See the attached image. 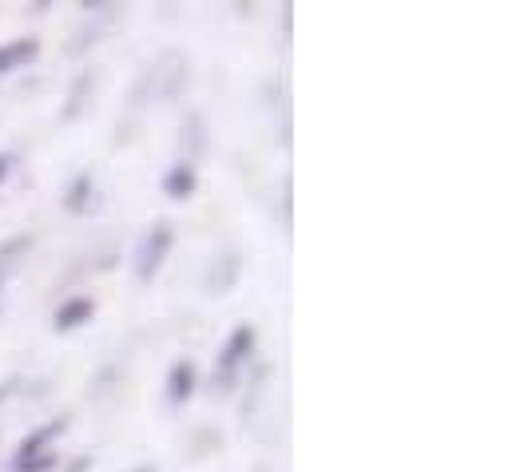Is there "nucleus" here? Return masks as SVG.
<instances>
[{
  "label": "nucleus",
  "mask_w": 512,
  "mask_h": 472,
  "mask_svg": "<svg viewBox=\"0 0 512 472\" xmlns=\"http://www.w3.org/2000/svg\"><path fill=\"white\" fill-rule=\"evenodd\" d=\"M187 84V60L179 52H163L151 68H143V76L131 88V108H147L151 100H175Z\"/></svg>",
  "instance_id": "nucleus-1"
},
{
  "label": "nucleus",
  "mask_w": 512,
  "mask_h": 472,
  "mask_svg": "<svg viewBox=\"0 0 512 472\" xmlns=\"http://www.w3.org/2000/svg\"><path fill=\"white\" fill-rule=\"evenodd\" d=\"M255 346H258V330L251 322H239V326L227 334V342H223L219 354H215V373H211V385H215L219 393H231V389L239 385V373H243V365L255 357Z\"/></svg>",
  "instance_id": "nucleus-2"
},
{
  "label": "nucleus",
  "mask_w": 512,
  "mask_h": 472,
  "mask_svg": "<svg viewBox=\"0 0 512 472\" xmlns=\"http://www.w3.org/2000/svg\"><path fill=\"white\" fill-rule=\"evenodd\" d=\"M171 246H175V227H171V223H155V227H147V235L139 238L131 266H135V278H139L143 286L155 282V274L163 270Z\"/></svg>",
  "instance_id": "nucleus-3"
},
{
  "label": "nucleus",
  "mask_w": 512,
  "mask_h": 472,
  "mask_svg": "<svg viewBox=\"0 0 512 472\" xmlns=\"http://www.w3.org/2000/svg\"><path fill=\"white\" fill-rule=\"evenodd\" d=\"M64 429H68V417H56V421H48V425H40V429H32L20 445H16V457H12V469L16 465H24V461H36V457H44V453H56L52 445L64 437Z\"/></svg>",
  "instance_id": "nucleus-4"
},
{
  "label": "nucleus",
  "mask_w": 512,
  "mask_h": 472,
  "mask_svg": "<svg viewBox=\"0 0 512 472\" xmlns=\"http://www.w3.org/2000/svg\"><path fill=\"white\" fill-rule=\"evenodd\" d=\"M92 318H96V298L76 294V298H68V302L56 306V314H52V330H56V334H72V330L88 326Z\"/></svg>",
  "instance_id": "nucleus-5"
},
{
  "label": "nucleus",
  "mask_w": 512,
  "mask_h": 472,
  "mask_svg": "<svg viewBox=\"0 0 512 472\" xmlns=\"http://www.w3.org/2000/svg\"><path fill=\"white\" fill-rule=\"evenodd\" d=\"M195 389H199V369H195V361L191 357H179L171 369H167V401L171 405H187L191 397H195Z\"/></svg>",
  "instance_id": "nucleus-6"
},
{
  "label": "nucleus",
  "mask_w": 512,
  "mask_h": 472,
  "mask_svg": "<svg viewBox=\"0 0 512 472\" xmlns=\"http://www.w3.org/2000/svg\"><path fill=\"white\" fill-rule=\"evenodd\" d=\"M195 191H199V171H195V163L175 159V163L167 167V175H163V195H167L171 203H187Z\"/></svg>",
  "instance_id": "nucleus-7"
},
{
  "label": "nucleus",
  "mask_w": 512,
  "mask_h": 472,
  "mask_svg": "<svg viewBox=\"0 0 512 472\" xmlns=\"http://www.w3.org/2000/svg\"><path fill=\"white\" fill-rule=\"evenodd\" d=\"M239 274H243L239 250H223V254L211 262V270H207V294H227V290H235Z\"/></svg>",
  "instance_id": "nucleus-8"
},
{
  "label": "nucleus",
  "mask_w": 512,
  "mask_h": 472,
  "mask_svg": "<svg viewBox=\"0 0 512 472\" xmlns=\"http://www.w3.org/2000/svg\"><path fill=\"white\" fill-rule=\"evenodd\" d=\"M36 56H40V40H36V36L4 40V44H0V76H8V72H16V68H28Z\"/></svg>",
  "instance_id": "nucleus-9"
},
{
  "label": "nucleus",
  "mask_w": 512,
  "mask_h": 472,
  "mask_svg": "<svg viewBox=\"0 0 512 472\" xmlns=\"http://www.w3.org/2000/svg\"><path fill=\"white\" fill-rule=\"evenodd\" d=\"M64 211L68 215H88L92 211V203H96V175L92 171H80L68 187H64Z\"/></svg>",
  "instance_id": "nucleus-10"
},
{
  "label": "nucleus",
  "mask_w": 512,
  "mask_h": 472,
  "mask_svg": "<svg viewBox=\"0 0 512 472\" xmlns=\"http://www.w3.org/2000/svg\"><path fill=\"white\" fill-rule=\"evenodd\" d=\"M28 250H32V238L28 235H16L8 238V242H0V298H4V286H8V278L20 270V262L28 258Z\"/></svg>",
  "instance_id": "nucleus-11"
},
{
  "label": "nucleus",
  "mask_w": 512,
  "mask_h": 472,
  "mask_svg": "<svg viewBox=\"0 0 512 472\" xmlns=\"http://www.w3.org/2000/svg\"><path fill=\"white\" fill-rule=\"evenodd\" d=\"M203 147H207V123L195 112V116L183 119V131H179V159L195 163V159L203 155Z\"/></svg>",
  "instance_id": "nucleus-12"
},
{
  "label": "nucleus",
  "mask_w": 512,
  "mask_h": 472,
  "mask_svg": "<svg viewBox=\"0 0 512 472\" xmlns=\"http://www.w3.org/2000/svg\"><path fill=\"white\" fill-rule=\"evenodd\" d=\"M92 88H96V76H92V68H84L76 80H72V88H68V104L60 108V116L64 119H76L84 108H88V96H92Z\"/></svg>",
  "instance_id": "nucleus-13"
},
{
  "label": "nucleus",
  "mask_w": 512,
  "mask_h": 472,
  "mask_svg": "<svg viewBox=\"0 0 512 472\" xmlns=\"http://www.w3.org/2000/svg\"><path fill=\"white\" fill-rule=\"evenodd\" d=\"M56 453H44V457H36V461H24V465H16L12 472H52L56 469Z\"/></svg>",
  "instance_id": "nucleus-14"
},
{
  "label": "nucleus",
  "mask_w": 512,
  "mask_h": 472,
  "mask_svg": "<svg viewBox=\"0 0 512 472\" xmlns=\"http://www.w3.org/2000/svg\"><path fill=\"white\" fill-rule=\"evenodd\" d=\"M16 385H20L16 377H8V381H0V405H4V401H8L12 393H16Z\"/></svg>",
  "instance_id": "nucleus-15"
},
{
  "label": "nucleus",
  "mask_w": 512,
  "mask_h": 472,
  "mask_svg": "<svg viewBox=\"0 0 512 472\" xmlns=\"http://www.w3.org/2000/svg\"><path fill=\"white\" fill-rule=\"evenodd\" d=\"M88 469H92V457H76V461H68L64 472H88Z\"/></svg>",
  "instance_id": "nucleus-16"
},
{
  "label": "nucleus",
  "mask_w": 512,
  "mask_h": 472,
  "mask_svg": "<svg viewBox=\"0 0 512 472\" xmlns=\"http://www.w3.org/2000/svg\"><path fill=\"white\" fill-rule=\"evenodd\" d=\"M8 171H12V155H0V183L8 179Z\"/></svg>",
  "instance_id": "nucleus-17"
},
{
  "label": "nucleus",
  "mask_w": 512,
  "mask_h": 472,
  "mask_svg": "<svg viewBox=\"0 0 512 472\" xmlns=\"http://www.w3.org/2000/svg\"><path fill=\"white\" fill-rule=\"evenodd\" d=\"M131 472H155L151 465H139V469H131Z\"/></svg>",
  "instance_id": "nucleus-18"
}]
</instances>
